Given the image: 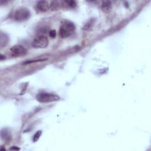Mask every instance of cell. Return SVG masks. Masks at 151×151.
<instances>
[{"mask_svg":"<svg viewBox=\"0 0 151 151\" xmlns=\"http://www.w3.org/2000/svg\"><path fill=\"white\" fill-rule=\"evenodd\" d=\"M75 30V26L73 23L70 21H65L62 23L60 28L59 34L63 38H68L69 37Z\"/></svg>","mask_w":151,"mask_h":151,"instance_id":"cell-1","label":"cell"},{"mask_svg":"<svg viewBox=\"0 0 151 151\" xmlns=\"http://www.w3.org/2000/svg\"><path fill=\"white\" fill-rule=\"evenodd\" d=\"M37 100L41 103H48L58 101L60 100V97L53 93H42L37 96Z\"/></svg>","mask_w":151,"mask_h":151,"instance_id":"cell-2","label":"cell"},{"mask_svg":"<svg viewBox=\"0 0 151 151\" xmlns=\"http://www.w3.org/2000/svg\"><path fill=\"white\" fill-rule=\"evenodd\" d=\"M48 44V40L44 36H38L32 41V46L34 48H44Z\"/></svg>","mask_w":151,"mask_h":151,"instance_id":"cell-3","label":"cell"},{"mask_svg":"<svg viewBox=\"0 0 151 151\" xmlns=\"http://www.w3.org/2000/svg\"><path fill=\"white\" fill-rule=\"evenodd\" d=\"M30 17V11L26 8H21L14 14V19L16 21H24L28 20Z\"/></svg>","mask_w":151,"mask_h":151,"instance_id":"cell-4","label":"cell"},{"mask_svg":"<svg viewBox=\"0 0 151 151\" xmlns=\"http://www.w3.org/2000/svg\"><path fill=\"white\" fill-rule=\"evenodd\" d=\"M27 50L21 45H16L10 49V55L13 57H20L26 55Z\"/></svg>","mask_w":151,"mask_h":151,"instance_id":"cell-5","label":"cell"},{"mask_svg":"<svg viewBox=\"0 0 151 151\" xmlns=\"http://www.w3.org/2000/svg\"><path fill=\"white\" fill-rule=\"evenodd\" d=\"M37 9L40 12H47L50 9V5L46 1H39L36 4Z\"/></svg>","mask_w":151,"mask_h":151,"instance_id":"cell-6","label":"cell"},{"mask_svg":"<svg viewBox=\"0 0 151 151\" xmlns=\"http://www.w3.org/2000/svg\"><path fill=\"white\" fill-rule=\"evenodd\" d=\"M102 10L105 13H109L112 8V4L110 1H104L101 4Z\"/></svg>","mask_w":151,"mask_h":151,"instance_id":"cell-7","label":"cell"},{"mask_svg":"<svg viewBox=\"0 0 151 151\" xmlns=\"http://www.w3.org/2000/svg\"><path fill=\"white\" fill-rule=\"evenodd\" d=\"M95 23V20L94 19H91L86 24H85L83 27V29L87 31H91L93 28Z\"/></svg>","mask_w":151,"mask_h":151,"instance_id":"cell-8","label":"cell"},{"mask_svg":"<svg viewBox=\"0 0 151 151\" xmlns=\"http://www.w3.org/2000/svg\"><path fill=\"white\" fill-rule=\"evenodd\" d=\"M63 6V3L58 1H53L50 5V8L52 10H57Z\"/></svg>","mask_w":151,"mask_h":151,"instance_id":"cell-9","label":"cell"},{"mask_svg":"<svg viewBox=\"0 0 151 151\" xmlns=\"http://www.w3.org/2000/svg\"><path fill=\"white\" fill-rule=\"evenodd\" d=\"M1 136L2 139H4V140H9L10 138H11V136H10V134L9 132H8L7 129H5L2 130L1 133Z\"/></svg>","mask_w":151,"mask_h":151,"instance_id":"cell-10","label":"cell"},{"mask_svg":"<svg viewBox=\"0 0 151 151\" xmlns=\"http://www.w3.org/2000/svg\"><path fill=\"white\" fill-rule=\"evenodd\" d=\"M68 6L71 8H74L76 6V3L74 1H66L63 2V6Z\"/></svg>","mask_w":151,"mask_h":151,"instance_id":"cell-11","label":"cell"},{"mask_svg":"<svg viewBox=\"0 0 151 151\" xmlns=\"http://www.w3.org/2000/svg\"><path fill=\"white\" fill-rule=\"evenodd\" d=\"M41 130H38L37 131L35 134L34 136H33V142H36L40 138L41 135Z\"/></svg>","mask_w":151,"mask_h":151,"instance_id":"cell-12","label":"cell"},{"mask_svg":"<svg viewBox=\"0 0 151 151\" xmlns=\"http://www.w3.org/2000/svg\"><path fill=\"white\" fill-rule=\"evenodd\" d=\"M49 35L50 36L52 37V38H54L56 37V31L55 30H52L50 31V32H49Z\"/></svg>","mask_w":151,"mask_h":151,"instance_id":"cell-13","label":"cell"},{"mask_svg":"<svg viewBox=\"0 0 151 151\" xmlns=\"http://www.w3.org/2000/svg\"><path fill=\"white\" fill-rule=\"evenodd\" d=\"M44 60H42V59H41V60H34V61H28V62H27L26 63H25L24 64H30V63H35V62H42V61H44Z\"/></svg>","mask_w":151,"mask_h":151,"instance_id":"cell-14","label":"cell"},{"mask_svg":"<svg viewBox=\"0 0 151 151\" xmlns=\"http://www.w3.org/2000/svg\"><path fill=\"white\" fill-rule=\"evenodd\" d=\"M5 56H4L3 54H1V60H3V58H4V59H5Z\"/></svg>","mask_w":151,"mask_h":151,"instance_id":"cell-15","label":"cell"},{"mask_svg":"<svg viewBox=\"0 0 151 151\" xmlns=\"http://www.w3.org/2000/svg\"><path fill=\"white\" fill-rule=\"evenodd\" d=\"M11 149H14V150H19L20 148H16L15 147H13L12 148H11Z\"/></svg>","mask_w":151,"mask_h":151,"instance_id":"cell-16","label":"cell"}]
</instances>
